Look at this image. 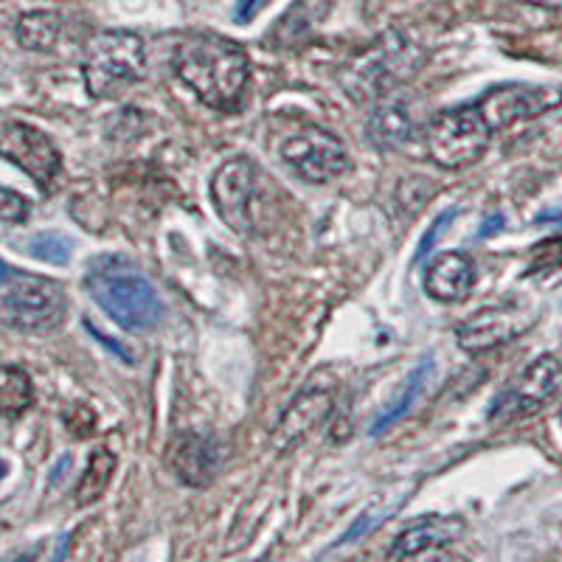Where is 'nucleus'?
<instances>
[{
  "label": "nucleus",
  "instance_id": "1",
  "mask_svg": "<svg viewBox=\"0 0 562 562\" xmlns=\"http://www.w3.org/2000/svg\"><path fill=\"white\" fill-rule=\"evenodd\" d=\"M175 74L205 108L234 113L243 108L250 82V59L237 43L214 34H194L175 48Z\"/></svg>",
  "mask_w": 562,
  "mask_h": 562
},
{
  "label": "nucleus",
  "instance_id": "2",
  "mask_svg": "<svg viewBox=\"0 0 562 562\" xmlns=\"http://www.w3.org/2000/svg\"><path fill=\"white\" fill-rule=\"evenodd\" d=\"M85 288L124 329H155L167 315L153 284L119 256H102L90 265Z\"/></svg>",
  "mask_w": 562,
  "mask_h": 562
},
{
  "label": "nucleus",
  "instance_id": "3",
  "mask_svg": "<svg viewBox=\"0 0 562 562\" xmlns=\"http://www.w3.org/2000/svg\"><path fill=\"white\" fill-rule=\"evenodd\" d=\"M82 77L93 99H113L147 77V48L133 32H97L88 40Z\"/></svg>",
  "mask_w": 562,
  "mask_h": 562
},
{
  "label": "nucleus",
  "instance_id": "4",
  "mask_svg": "<svg viewBox=\"0 0 562 562\" xmlns=\"http://www.w3.org/2000/svg\"><path fill=\"white\" fill-rule=\"evenodd\" d=\"M492 130L475 104L441 110L425 130L428 155L445 169H464L481 158L490 147Z\"/></svg>",
  "mask_w": 562,
  "mask_h": 562
},
{
  "label": "nucleus",
  "instance_id": "5",
  "mask_svg": "<svg viewBox=\"0 0 562 562\" xmlns=\"http://www.w3.org/2000/svg\"><path fill=\"white\" fill-rule=\"evenodd\" d=\"M68 313L63 284L52 279H26L0 299V324L18 333H48Z\"/></svg>",
  "mask_w": 562,
  "mask_h": 562
},
{
  "label": "nucleus",
  "instance_id": "6",
  "mask_svg": "<svg viewBox=\"0 0 562 562\" xmlns=\"http://www.w3.org/2000/svg\"><path fill=\"white\" fill-rule=\"evenodd\" d=\"M281 160L307 183H329L351 167L344 140L321 127H304L284 138Z\"/></svg>",
  "mask_w": 562,
  "mask_h": 562
},
{
  "label": "nucleus",
  "instance_id": "7",
  "mask_svg": "<svg viewBox=\"0 0 562 562\" xmlns=\"http://www.w3.org/2000/svg\"><path fill=\"white\" fill-rule=\"evenodd\" d=\"M562 391V360L554 355L531 360L518 378L512 380L509 389L492 405V419H518V416L535 414L543 408L551 396Z\"/></svg>",
  "mask_w": 562,
  "mask_h": 562
},
{
  "label": "nucleus",
  "instance_id": "8",
  "mask_svg": "<svg viewBox=\"0 0 562 562\" xmlns=\"http://www.w3.org/2000/svg\"><path fill=\"white\" fill-rule=\"evenodd\" d=\"M562 102L560 88H540V85H501V88L486 90L475 102L479 113L484 115L486 127L492 133L512 127V124L535 119L546 110L557 108Z\"/></svg>",
  "mask_w": 562,
  "mask_h": 562
},
{
  "label": "nucleus",
  "instance_id": "9",
  "mask_svg": "<svg viewBox=\"0 0 562 562\" xmlns=\"http://www.w3.org/2000/svg\"><path fill=\"white\" fill-rule=\"evenodd\" d=\"M333 408L335 385L329 383V380H313V383H307L293 396V403L284 408L281 419L276 422L273 436H270L273 448L279 450V453L293 450L295 445H301V441L307 439V436L318 428L326 416L333 414Z\"/></svg>",
  "mask_w": 562,
  "mask_h": 562
},
{
  "label": "nucleus",
  "instance_id": "10",
  "mask_svg": "<svg viewBox=\"0 0 562 562\" xmlns=\"http://www.w3.org/2000/svg\"><path fill=\"white\" fill-rule=\"evenodd\" d=\"M0 158L12 160L14 167L23 169L43 189L54 183L59 167H63V158H59L54 140L23 122H9L0 130Z\"/></svg>",
  "mask_w": 562,
  "mask_h": 562
},
{
  "label": "nucleus",
  "instance_id": "11",
  "mask_svg": "<svg viewBox=\"0 0 562 562\" xmlns=\"http://www.w3.org/2000/svg\"><path fill=\"white\" fill-rule=\"evenodd\" d=\"M256 178L259 169L250 158L239 155L231 158L228 164L217 169L214 183H211V198H214V209L223 217V223L237 234H248L254 220H250V200L256 192Z\"/></svg>",
  "mask_w": 562,
  "mask_h": 562
},
{
  "label": "nucleus",
  "instance_id": "12",
  "mask_svg": "<svg viewBox=\"0 0 562 562\" xmlns=\"http://www.w3.org/2000/svg\"><path fill=\"white\" fill-rule=\"evenodd\" d=\"M535 324V313L524 304H498V307L479 310L473 318H467L464 324L456 329L459 346L470 355H481L495 346H504L524 335L529 326Z\"/></svg>",
  "mask_w": 562,
  "mask_h": 562
},
{
  "label": "nucleus",
  "instance_id": "13",
  "mask_svg": "<svg viewBox=\"0 0 562 562\" xmlns=\"http://www.w3.org/2000/svg\"><path fill=\"white\" fill-rule=\"evenodd\" d=\"M467 526L464 520L448 515V518H439V515H428L425 520L414 524L411 529H405L403 535H396V540L391 543L389 557L391 560H414V557H425L436 549H448V546L459 543L464 537Z\"/></svg>",
  "mask_w": 562,
  "mask_h": 562
},
{
  "label": "nucleus",
  "instance_id": "14",
  "mask_svg": "<svg viewBox=\"0 0 562 562\" xmlns=\"http://www.w3.org/2000/svg\"><path fill=\"white\" fill-rule=\"evenodd\" d=\"M175 475L189 486H209L220 470L217 441L205 434H180L169 448Z\"/></svg>",
  "mask_w": 562,
  "mask_h": 562
},
{
  "label": "nucleus",
  "instance_id": "15",
  "mask_svg": "<svg viewBox=\"0 0 562 562\" xmlns=\"http://www.w3.org/2000/svg\"><path fill=\"white\" fill-rule=\"evenodd\" d=\"M416 59H408V45L400 43V37H394V45H378L374 52L366 54L351 74H355V90L349 93H358L360 88L369 90V93H385L389 85L400 82V79L414 68Z\"/></svg>",
  "mask_w": 562,
  "mask_h": 562
},
{
  "label": "nucleus",
  "instance_id": "16",
  "mask_svg": "<svg viewBox=\"0 0 562 562\" xmlns=\"http://www.w3.org/2000/svg\"><path fill=\"white\" fill-rule=\"evenodd\" d=\"M475 288V262L467 254L448 250L436 256L425 270V293L441 304L464 301Z\"/></svg>",
  "mask_w": 562,
  "mask_h": 562
},
{
  "label": "nucleus",
  "instance_id": "17",
  "mask_svg": "<svg viewBox=\"0 0 562 562\" xmlns=\"http://www.w3.org/2000/svg\"><path fill=\"white\" fill-rule=\"evenodd\" d=\"M333 9V0H295L270 32L268 43L273 48H301L313 40L324 18Z\"/></svg>",
  "mask_w": 562,
  "mask_h": 562
},
{
  "label": "nucleus",
  "instance_id": "18",
  "mask_svg": "<svg viewBox=\"0 0 562 562\" xmlns=\"http://www.w3.org/2000/svg\"><path fill=\"white\" fill-rule=\"evenodd\" d=\"M371 140H378L380 147H405L416 133L414 115H411L408 104L403 99H385L369 122Z\"/></svg>",
  "mask_w": 562,
  "mask_h": 562
},
{
  "label": "nucleus",
  "instance_id": "19",
  "mask_svg": "<svg viewBox=\"0 0 562 562\" xmlns=\"http://www.w3.org/2000/svg\"><path fill=\"white\" fill-rule=\"evenodd\" d=\"M63 34V18L57 12H29L18 23V40L26 52H52Z\"/></svg>",
  "mask_w": 562,
  "mask_h": 562
},
{
  "label": "nucleus",
  "instance_id": "20",
  "mask_svg": "<svg viewBox=\"0 0 562 562\" xmlns=\"http://www.w3.org/2000/svg\"><path fill=\"white\" fill-rule=\"evenodd\" d=\"M115 473V456L108 448H97L90 453L88 467H85L82 479L77 484V504L90 506L97 504L110 486V479Z\"/></svg>",
  "mask_w": 562,
  "mask_h": 562
},
{
  "label": "nucleus",
  "instance_id": "21",
  "mask_svg": "<svg viewBox=\"0 0 562 562\" xmlns=\"http://www.w3.org/2000/svg\"><path fill=\"white\" fill-rule=\"evenodd\" d=\"M34 385L18 366H0V416H18L32 405Z\"/></svg>",
  "mask_w": 562,
  "mask_h": 562
},
{
  "label": "nucleus",
  "instance_id": "22",
  "mask_svg": "<svg viewBox=\"0 0 562 562\" xmlns=\"http://www.w3.org/2000/svg\"><path fill=\"white\" fill-rule=\"evenodd\" d=\"M428 371H430V363H425L422 369H416L414 374H411L408 380H405V389L403 394H400V400H394V403L385 408V414L380 416L378 422H374V428H371V436H380L383 434L385 428H391L396 419H403L405 414L411 411V405L416 403V396H419L422 385H425V378H428Z\"/></svg>",
  "mask_w": 562,
  "mask_h": 562
},
{
  "label": "nucleus",
  "instance_id": "23",
  "mask_svg": "<svg viewBox=\"0 0 562 562\" xmlns=\"http://www.w3.org/2000/svg\"><path fill=\"white\" fill-rule=\"evenodd\" d=\"M29 254L40 259V262L68 265L70 256H74V243L65 234H59V231H43V234H34L29 239Z\"/></svg>",
  "mask_w": 562,
  "mask_h": 562
},
{
  "label": "nucleus",
  "instance_id": "24",
  "mask_svg": "<svg viewBox=\"0 0 562 562\" xmlns=\"http://www.w3.org/2000/svg\"><path fill=\"white\" fill-rule=\"evenodd\" d=\"M562 265V234L554 239H546L535 248L531 254V270L540 273V270H551V268H560Z\"/></svg>",
  "mask_w": 562,
  "mask_h": 562
},
{
  "label": "nucleus",
  "instance_id": "25",
  "mask_svg": "<svg viewBox=\"0 0 562 562\" xmlns=\"http://www.w3.org/2000/svg\"><path fill=\"white\" fill-rule=\"evenodd\" d=\"M29 217V200L23 194L0 186V220L3 223H23Z\"/></svg>",
  "mask_w": 562,
  "mask_h": 562
},
{
  "label": "nucleus",
  "instance_id": "26",
  "mask_svg": "<svg viewBox=\"0 0 562 562\" xmlns=\"http://www.w3.org/2000/svg\"><path fill=\"white\" fill-rule=\"evenodd\" d=\"M265 3H268V0H239L234 18H237V23H250V20L256 18V12H259Z\"/></svg>",
  "mask_w": 562,
  "mask_h": 562
},
{
  "label": "nucleus",
  "instance_id": "27",
  "mask_svg": "<svg viewBox=\"0 0 562 562\" xmlns=\"http://www.w3.org/2000/svg\"><path fill=\"white\" fill-rule=\"evenodd\" d=\"M453 217H456V211H448V214H445V217H439V220H436V228L430 231V234H428V239H425V245H422V248H419V259H425V254H428V250H430V245H434L436 234H439V231H445V225H448L450 220H453Z\"/></svg>",
  "mask_w": 562,
  "mask_h": 562
},
{
  "label": "nucleus",
  "instance_id": "28",
  "mask_svg": "<svg viewBox=\"0 0 562 562\" xmlns=\"http://www.w3.org/2000/svg\"><path fill=\"white\" fill-rule=\"evenodd\" d=\"M524 3H531V7H543V9H557V12H562V0H524Z\"/></svg>",
  "mask_w": 562,
  "mask_h": 562
},
{
  "label": "nucleus",
  "instance_id": "29",
  "mask_svg": "<svg viewBox=\"0 0 562 562\" xmlns=\"http://www.w3.org/2000/svg\"><path fill=\"white\" fill-rule=\"evenodd\" d=\"M14 276H18V270L9 268L7 262H0V284H7V281L14 279Z\"/></svg>",
  "mask_w": 562,
  "mask_h": 562
}]
</instances>
